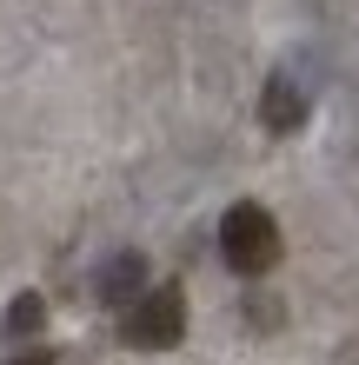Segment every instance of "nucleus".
<instances>
[{
	"mask_svg": "<svg viewBox=\"0 0 359 365\" xmlns=\"http://www.w3.org/2000/svg\"><path fill=\"white\" fill-rule=\"evenodd\" d=\"M120 339L133 352H166L186 339V292L180 286H146L133 306L120 312Z\"/></svg>",
	"mask_w": 359,
	"mask_h": 365,
	"instance_id": "1",
	"label": "nucleus"
},
{
	"mask_svg": "<svg viewBox=\"0 0 359 365\" xmlns=\"http://www.w3.org/2000/svg\"><path fill=\"white\" fill-rule=\"evenodd\" d=\"M220 252H226V266L246 272V279L273 272V259H280V220H273L266 206L240 200V206L220 220Z\"/></svg>",
	"mask_w": 359,
	"mask_h": 365,
	"instance_id": "2",
	"label": "nucleus"
},
{
	"mask_svg": "<svg viewBox=\"0 0 359 365\" xmlns=\"http://www.w3.org/2000/svg\"><path fill=\"white\" fill-rule=\"evenodd\" d=\"M93 292L107 299V306H120V312H126V306L146 292V259H140V252H113V259L93 272Z\"/></svg>",
	"mask_w": 359,
	"mask_h": 365,
	"instance_id": "3",
	"label": "nucleus"
},
{
	"mask_svg": "<svg viewBox=\"0 0 359 365\" xmlns=\"http://www.w3.org/2000/svg\"><path fill=\"white\" fill-rule=\"evenodd\" d=\"M260 120L273 126V133H300L306 126V93L293 87V73H273L266 93H260Z\"/></svg>",
	"mask_w": 359,
	"mask_h": 365,
	"instance_id": "4",
	"label": "nucleus"
},
{
	"mask_svg": "<svg viewBox=\"0 0 359 365\" xmlns=\"http://www.w3.org/2000/svg\"><path fill=\"white\" fill-rule=\"evenodd\" d=\"M40 326H47V306H40V292H20L7 306V339H34Z\"/></svg>",
	"mask_w": 359,
	"mask_h": 365,
	"instance_id": "5",
	"label": "nucleus"
},
{
	"mask_svg": "<svg viewBox=\"0 0 359 365\" xmlns=\"http://www.w3.org/2000/svg\"><path fill=\"white\" fill-rule=\"evenodd\" d=\"M7 365H54V352H40V346H27V352H14Z\"/></svg>",
	"mask_w": 359,
	"mask_h": 365,
	"instance_id": "6",
	"label": "nucleus"
}]
</instances>
